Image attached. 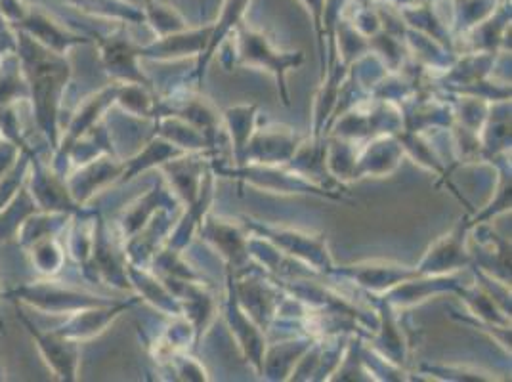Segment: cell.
Segmentation results:
<instances>
[{
  "mask_svg": "<svg viewBox=\"0 0 512 382\" xmlns=\"http://www.w3.org/2000/svg\"><path fill=\"white\" fill-rule=\"evenodd\" d=\"M148 20L153 23L155 31H159L163 37L174 35L186 29V23L182 16L172 10L171 6H163L161 2H150L148 4Z\"/></svg>",
  "mask_w": 512,
  "mask_h": 382,
  "instance_id": "8fae6325",
  "label": "cell"
},
{
  "mask_svg": "<svg viewBox=\"0 0 512 382\" xmlns=\"http://www.w3.org/2000/svg\"><path fill=\"white\" fill-rule=\"evenodd\" d=\"M37 209L39 207L29 190L18 191L12 201L4 209H0V241L20 234L25 220L37 213Z\"/></svg>",
  "mask_w": 512,
  "mask_h": 382,
  "instance_id": "ba28073f",
  "label": "cell"
},
{
  "mask_svg": "<svg viewBox=\"0 0 512 382\" xmlns=\"http://www.w3.org/2000/svg\"><path fill=\"white\" fill-rule=\"evenodd\" d=\"M14 297L27 302L29 306L46 312V314H73L90 306H102L109 304V300L92 297L81 291H75L71 287H65L58 281H35L31 285H23L18 291L12 293Z\"/></svg>",
  "mask_w": 512,
  "mask_h": 382,
  "instance_id": "6da1fadb",
  "label": "cell"
},
{
  "mask_svg": "<svg viewBox=\"0 0 512 382\" xmlns=\"http://www.w3.org/2000/svg\"><path fill=\"white\" fill-rule=\"evenodd\" d=\"M0 325H2V321H0Z\"/></svg>",
  "mask_w": 512,
  "mask_h": 382,
  "instance_id": "4fadbf2b",
  "label": "cell"
},
{
  "mask_svg": "<svg viewBox=\"0 0 512 382\" xmlns=\"http://www.w3.org/2000/svg\"><path fill=\"white\" fill-rule=\"evenodd\" d=\"M249 2H251V0H224V2H222L220 16H218V20H216V23L213 25V33H211V39H209V44H207V48H205V54L201 56L199 73H203V67L209 64V60L213 58L216 46L222 43V41L230 35V31L241 23L245 12H247Z\"/></svg>",
  "mask_w": 512,
  "mask_h": 382,
  "instance_id": "8992f818",
  "label": "cell"
},
{
  "mask_svg": "<svg viewBox=\"0 0 512 382\" xmlns=\"http://www.w3.org/2000/svg\"><path fill=\"white\" fill-rule=\"evenodd\" d=\"M465 235V228H457L453 234L448 235L444 241H440L430 253H428L425 262L421 264L419 272L432 274L436 270H451L455 266L467 264V255H461V243Z\"/></svg>",
  "mask_w": 512,
  "mask_h": 382,
  "instance_id": "52a82bcc",
  "label": "cell"
},
{
  "mask_svg": "<svg viewBox=\"0 0 512 382\" xmlns=\"http://www.w3.org/2000/svg\"><path fill=\"white\" fill-rule=\"evenodd\" d=\"M31 176V197L35 199L37 207L44 213H65L71 207H75V201L69 190L60 184V180L50 174V170L44 169L43 165L31 155L29 161V172Z\"/></svg>",
  "mask_w": 512,
  "mask_h": 382,
  "instance_id": "277c9868",
  "label": "cell"
},
{
  "mask_svg": "<svg viewBox=\"0 0 512 382\" xmlns=\"http://www.w3.org/2000/svg\"><path fill=\"white\" fill-rule=\"evenodd\" d=\"M31 264L46 277L58 276L65 262L64 247L54 235H44L29 243Z\"/></svg>",
  "mask_w": 512,
  "mask_h": 382,
  "instance_id": "9c48e42d",
  "label": "cell"
},
{
  "mask_svg": "<svg viewBox=\"0 0 512 382\" xmlns=\"http://www.w3.org/2000/svg\"><path fill=\"white\" fill-rule=\"evenodd\" d=\"M18 318L22 319L25 329L35 340L41 356L46 361V365L52 369V373L62 381H75L79 371V361H81V352H79L81 342L67 339L58 331L44 333L31 319L25 318L22 312H18Z\"/></svg>",
  "mask_w": 512,
  "mask_h": 382,
  "instance_id": "7a4b0ae2",
  "label": "cell"
},
{
  "mask_svg": "<svg viewBox=\"0 0 512 382\" xmlns=\"http://www.w3.org/2000/svg\"><path fill=\"white\" fill-rule=\"evenodd\" d=\"M128 304H102V306H90L83 308L79 312L69 314V318L62 327L54 329L60 335H64L67 339L83 340L92 339L96 335H100L107 325L117 318L123 310H127Z\"/></svg>",
  "mask_w": 512,
  "mask_h": 382,
  "instance_id": "5b68a950",
  "label": "cell"
},
{
  "mask_svg": "<svg viewBox=\"0 0 512 382\" xmlns=\"http://www.w3.org/2000/svg\"><path fill=\"white\" fill-rule=\"evenodd\" d=\"M419 276V272L415 270V272H409V270H404V266L402 268H390V266H381V268H377L375 264L371 266V268H358V277H360V281H362L363 285H367V287H373V289H377V287H384V285H392V283H398V281H409L411 277Z\"/></svg>",
  "mask_w": 512,
  "mask_h": 382,
  "instance_id": "30bf717a",
  "label": "cell"
},
{
  "mask_svg": "<svg viewBox=\"0 0 512 382\" xmlns=\"http://www.w3.org/2000/svg\"><path fill=\"white\" fill-rule=\"evenodd\" d=\"M239 52L249 64L268 67L270 71L276 73L278 86L281 88V98L289 106V94L285 90V73H287L289 67L299 65L302 62V54L300 52H297V54H278L262 33L253 31L249 27H241V31H239Z\"/></svg>",
  "mask_w": 512,
  "mask_h": 382,
  "instance_id": "3957f363",
  "label": "cell"
},
{
  "mask_svg": "<svg viewBox=\"0 0 512 382\" xmlns=\"http://www.w3.org/2000/svg\"><path fill=\"white\" fill-rule=\"evenodd\" d=\"M308 12L314 18V25L318 31V44H320L321 62H325V46H323V39H325V31H323V12H325V0H300Z\"/></svg>",
  "mask_w": 512,
  "mask_h": 382,
  "instance_id": "7c38bea8",
  "label": "cell"
}]
</instances>
